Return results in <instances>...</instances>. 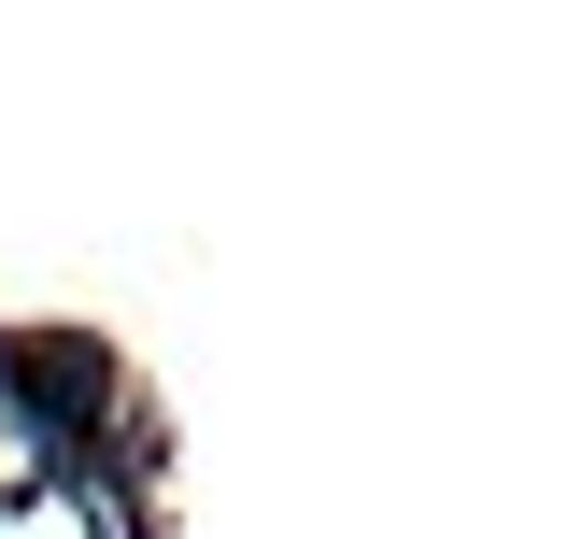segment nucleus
Here are the masks:
<instances>
[{
    "instance_id": "1",
    "label": "nucleus",
    "mask_w": 567,
    "mask_h": 539,
    "mask_svg": "<svg viewBox=\"0 0 567 539\" xmlns=\"http://www.w3.org/2000/svg\"><path fill=\"white\" fill-rule=\"evenodd\" d=\"M14 398L43 411V426H85L100 411V355L85 340H14Z\"/></svg>"
}]
</instances>
